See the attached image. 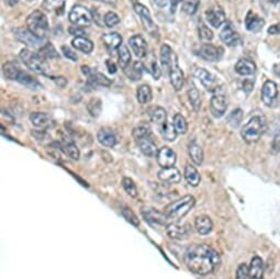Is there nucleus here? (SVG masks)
<instances>
[{
	"mask_svg": "<svg viewBox=\"0 0 280 279\" xmlns=\"http://www.w3.org/2000/svg\"><path fill=\"white\" fill-rule=\"evenodd\" d=\"M173 124L178 134H186L187 131H188V123H187V120L185 119L183 114H175Z\"/></svg>",
	"mask_w": 280,
	"mask_h": 279,
	"instance_id": "nucleus-43",
	"label": "nucleus"
},
{
	"mask_svg": "<svg viewBox=\"0 0 280 279\" xmlns=\"http://www.w3.org/2000/svg\"><path fill=\"white\" fill-rule=\"evenodd\" d=\"M169 79H171V84L175 91H179L183 89L184 83H185V77H184V73L182 69H180L177 61L174 63L173 67L171 68V72H169Z\"/></svg>",
	"mask_w": 280,
	"mask_h": 279,
	"instance_id": "nucleus-23",
	"label": "nucleus"
},
{
	"mask_svg": "<svg viewBox=\"0 0 280 279\" xmlns=\"http://www.w3.org/2000/svg\"><path fill=\"white\" fill-rule=\"evenodd\" d=\"M133 7H134V10H135V13L138 15L139 19H141L142 25L145 30H147L151 36H157V33H159V29H157L153 19H152L150 10L145 7L144 5L138 4V3L134 4Z\"/></svg>",
	"mask_w": 280,
	"mask_h": 279,
	"instance_id": "nucleus-8",
	"label": "nucleus"
},
{
	"mask_svg": "<svg viewBox=\"0 0 280 279\" xmlns=\"http://www.w3.org/2000/svg\"><path fill=\"white\" fill-rule=\"evenodd\" d=\"M21 71L20 65L17 62H7L3 66V74L6 79L16 80L19 72Z\"/></svg>",
	"mask_w": 280,
	"mask_h": 279,
	"instance_id": "nucleus-35",
	"label": "nucleus"
},
{
	"mask_svg": "<svg viewBox=\"0 0 280 279\" xmlns=\"http://www.w3.org/2000/svg\"><path fill=\"white\" fill-rule=\"evenodd\" d=\"M206 20L210 26L218 29L222 25H224L226 18H225L224 11L220 7H213L206 11Z\"/></svg>",
	"mask_w": 280,
	"mask_h": 279,
	"instance_id": "nucleus-18",
	"label": "nucleus"
},
{
	"mask_svg": "<svg viewBox=\"0 0 280 279\" xmlns=\"http://www.w3.org/2000/svg\"><path fill=\"white\" fill-rule=\"evenodd\" d=\"M184 177L186 179L187 184L191 186V187H197V186L200 184V180H201L199 172L197 171V168L195 166H192L190 164L186 165Z\"/></svg>",
	"mask_w": 280,
	"mask_h": 279,
	"instance_id": "nucleus-32",
	"label": "nucleus"
},
{
	"mask_svg": "<svg viewBox=\"0 0 280 279\" xmlns=\"http://www.w3.org/2000/svg\"><path fill=\"white\" fill-rule=\"evenodd\" d=\"M27 29L34 36L45 39L50 31V25L48 17L42 11L36 10L29 15L27 19Z\"/></svg>",
	"mask_w": 280,
	"mask_h": 279,
	"instance_id": "nucleus-5",
	"label": "nucleus"
},
{
	"mask_svg": "<svg viewBox=\"0 0 280 279\" xmlns=\"http://www.w3.org/2000/svg\"><path fill=\"white\" fill-rule=\"evenodd\" d=\"M81 72L87 76V86L89 87H96V86L109 87L112 84V81L107 76H104L103 74L99 73L97 71H93V69H91L88 66H81Z\"/></svg>",
	"mask_w": 280,
	"mask_h": 279,
	"instance_id": "nucleus-11",
	"label": "nucleus"
},
{
	"mask_svg": "<svg viewBox=\"0 0 280 279\" xmlns=\"http://www.w3.org/2000/svg\"><path fill=\"white\" fill-rule=\"evenodd\" d=\"M39 54L44 57L45 60H49V59H58L60 57V54L57 53V51L55 50L54 45L51 44L50 42H46L42 48H40V52Z\"/></svg>",
	"mask_w": 280,
	"mask_h": 279,
	"instance_id": "nucleus-44",
	"label": "nucleus"
},
{
	"mask_svg": "<svg viewBox=\"0 0 280 279\" xmlns=\"http://www.w3.org/2000/svg\"><path fill=\"white\" fill-rule=\"evenodd\" d=\"M184 261L190 271L205 276L218 268L221 264V257L215 249L207 244H195L187 248Z\"/></svg>",
	"mask_w": 280,
	"mask_h": 279,
	"instance_id": "nucleus-1",
	"label": "nucleus"
},
{
	"mask_svg": "<svg viewBox=\"0 0 280 279\" xmlns=\"http://www.w3.org/2000/svg\"><path fill=\"white\" fill-rule=\"evenodd\" d=\"M250 279H264V263L258 256H255L250 260L248 267Z\"/></svg>",
	"mask_w": 280,
	"mask_h": 279,
	"instance_id": "nucleus-30",
	"label": "nucleus"
},
{
	"mask_svg": "<svg viewBox=\"0 0 280 279\" xmlns=\"http://www.w3.org/2000/svg\"><path fill=\"white\" fill-rule=\"evenodd\" d=\"M161 133L163 138L167 142H174L178 135V133L175 130L174 124L169 123V122H165L164 124L161 125Z\"/></svg>",
	"mask_w": 280,
	"mask_h": 279,
	"instance_id": "nucleus-41",
	"label": "nucleus"
},
{
	"mask_svg": "<svg viewBox=\"0 0 280 279\" xmlns=\"http://www.w3.org/2000/svg\"><path fill=\"white\" fill-rule=\"evenodd\" d=\"M116 52H118V61H119L120 67L122 69H125L132 63L131 62V53H130L129 49H127L126 45L122 44Z\"/></svg>",
	"mask_w": 280,
	"mask_h": 279,
	"instance_id": "nucleus-39",
	"label": "nucleus"
},
{
	"mask_svg": "<svg viewBox=\"0 0 280 279\" xmlns=\"http://www.w3.org/2000/svg\"><path fill=\"white\" fill-rule=\"evenodd\" d=\"M144 69H145L144 64L142 62L136 61L131 63L129 66H127L125 69H123V72L125 74V76L130 80L137 81L142 78Z\"/></svg>",
	"mask_w": 280,
	"mask_h": 279,
	"instance_id": "nucleus-27",
	"label": "nucleus"
},
{
	"mask_svg": "<svg viewBox=\"0 0 280 279\" xmlns=\"http://www.w3.org/2000/svg\"><path fill=\"white\" fill-rule=\"evenodd\" d=\"M267 130V123L265 118L256 115L250 119L246 124L242 127L241 135L243 140L248 144H253L259 141V138Z\"/></svg>",
	"mask_w": 280,
	"mask_h": 279,
	"instance_id": "nucleus-2",
	"label": "nucleus"
},
{
	"mask_svg": "<svg viewBox=\"0 0 280 279\" xmlns=\"http://www.w3.org/2000/svg\"><path fill=\"white\" fill-rule=\"evenodd\" d=\"M147 71H149V73L153 76V78L155 80H159L160 77H161V75H162V71H161V68L159 66V64H157L156 60L155 59H152L151 62H150V65L148 66V69Z\"/></svg>",
	"mask_w": 280,
	"mask_h": 279,
	"instance_id": "nucleus-52",
	"label": "nucleus"
},
{
	"mask_svg": "<svg viewBox=\"0 0 280 279\" xmlns=\"http://www.w3.org/2000/svg\"><path fill=\"white\" fill-rule=\"evenodd\" d=\"M200 0H185L183 3V8L182 10L185 14L192 16L197 13L198 8H199Z\"/></svg>",
	"mask_w": 280,
	"mask_h": 279,
	"instance_id": "nucleus-46",
	"label": "nucleus"
},
{
	"mask_svg": "<svg viewBox=\"0 0 280 279\" xmlns=\"http://www.w3.org/2000/svg\"><path fill=\"white\" fill-rule=\"evenodd\" d=\"M29 2H32V0H29Z\"/></svg>",
	"mask_w": 280,
	"mask_h": 279,
	"instance_id": "nucleus-63",
	"label": "nucleus"
},
{
	"mask_svg": "<svg viewBox=\"0 0 280 279\" xmlns=\"http://www.w3.org/2000/svg\"><path fill=\"white\" fill-rule=\"evenodd\" d=\"M129 45L136 57L138 59H143V57L147 56L148 54V43L147 41L144 40L142 36H138L135 34L129 39Z\"/></svg>",
	"mask_w": 280,
	"mask_h": 279,
	"instance_id": "nucleus-17",
	"label": "nucleus"
},
{
	"mask_svg": "<svg viewBox=\"0 0 280 279\" xmlns=\"http://www.w3.org/2000/svg\"><path fill=\"white\" fill-rule=\"evenodd\" d=\"M106 65H107V67H108V71H109L110 74H115V73H116V65H115V64H114L112 61L107 60Z\"/></svg>",
	"mask_w": 280,
	"mask_h": 279,
	"instance_id": "nucleus-59",
	"label": "nucleus"
},
{
	"mask_svg": "<svg viewBox=\"0 0 280 279\" xmlns=\"http://www.w3.org/2000/svg\"><path fill=\"white\" fill-rule=\"evenodd\" d=\"M220 39L227 46H236L242 43V39L229 22L225 23L224 28L220 33Z\"/></svg>",
	"mask_w": 280,
	"mask_h": 279,
	"instance_id": "nucleus-15",
	"label": "nucleus"
},
{
	"mask_svg": "<svg viewBox=\"0 0 280 279\" xmlns=\"http://www.w3.org/2000/svg\"><path fill=\"white\" fill-rule=\"evenodd\" d=\"M152 3H153L156 7L159 8H165L166 6L171 3V0H152Z\"/></svg>",
	"mask_w": 280,
	"mask_h": 279,
	"instance_id": "nucleus-57",
	"label": "nucleus"
},
{
	"mask_svg": "<svg viewBox=\"0 0 280 279\" xmlns=\"http://www.w3.org/2000/svg\"><path fill=\"white\" fill-rule=\"evenodd\" d=\"M122 216L124 217V219L127 221V222H130L134 226L139 225V221L136 217V214L134 213L130 208H124L123 210H122Z\"/></svg>",
	"mask_w": 280,
	"mask_h": 279,
	"instance_id": "nucleus-53",
	"label": "nucleus"
},
{
	"mask_svg": "<svg viewBox=\"0 0 280 279\" xmlns=\"http://www.w3.org/2000/svg\"><path fill=\"white\" fill-rule=\"evenodd\" d=\"M235 72L241 76H252L256 73L255 63L247 59H240L234 66Z\"/></svg>",
	"mask_w": 280,
	"mask_h": 279,
	"instance_id": "nucleus-25",
	"label": "nucleus"
},
{
	"mask_svg": "<svg viewBox=\"0 0 280 279\" xmlns=\"http://www.w3.org/2000/svg\"><path fill=\"white\" fill-rule=\"evenodd\" d=\"M61 150L67 156H69V158L75 160V161L79 160V158H80V151L73 142L65 141V142L61 143Z\"/></svg>",
	"mask_w": 280,
	"mask_h": 279,
	"instance_id": "nucleus-42",
	"label": "nucleus"
},
{
	"mask_svg": "<svg viewBox=\"0 0 280 279\" xmlns=\"http://www.w3.org/2000/svg\"><path fill=\"white\" fill-rule=\"evenodd\" d=\"M199 38L205 42H209L213 39L212 31L203 22L199 23Z\"/></svg>",
	"mask_w": 280,
	"mask_h": 279,
	"instance_id": "nucleus-51",
	"label": "nucleus"
},
{
	"mask_svg": "<svg viewBox=\"0 0 280 279\" xmlns=\"http://www.w3.org/2000/svg\"><path fill=\"white\" fill-rule=\"evenodd\" d=\"M98 142L106 148H113L116 144V137L115 134L112 132V130L103 127L100 129L97 134Z\"/></svg>",
	"mask_w": 280,
	"mask_h": 279,
	"instance_id": "nucleus-29",
	"label": "nucleus"
},
{
	"mask_svg": "<svg viewBox=\"0 0 280 279\" xmlns=\"http://www.w3.org/2000/svg\"><path fill=\"white\" fill-rule=\"evenodd\" d=\"M62 52H63V54H64V56L66 57V59L71 60L73 62L78 61V56H77V54H76V52H74L72 49H69L68 46L63 45L62 46Z\"/></svg>",
	"mask_w": 280,
	"mask_h": 279,
	"instance_id": "nucleus-55",
	"label": "nucleus"
},
{
	"mask_svg": "<svg viewBox=\"0 0 280 279\" xmlns=\"http://www.w3.org/2000/svg\"><path fill=\"white\" fill-rule=\"evenodd\" d=\"M136 98L137 101L142 104L149 103L153 99V92H152V88L150 85H141L136 90Z\"/></svg>",
	"mask_w": 280,
	"mask_h": 279,
	"instance_id": "nucleus-38",
	"label": "nucleus"
},
{
	"mask_svg": "<svg viewBox=\"0 0 280 279\" xmlns=\"http://www.w3.org/2000/svg\"><path fill=\"white\" fill-rule=\"evenodd\" d=\"M16 80L18 81V83L22 84L23 86L28 87V88H30V89H39V88H42V87H43L36 77H33L32 75H30L28 72L23 71L22 68H21V71L19 72L18 76H17Z\"/></svg>",
	"mask_w": 280,
	"mask_h": 279,
	"instance_id": "nucleus-26",
	"label": "nucleus"
},
{
	"mask_svg": "<svg viewBox=\"0 0 280 279\" xmlns=\"http://www.w3.org/2000/svg\"><path fill=\"white\" fill-rule=\"evenodd\" d=\"M122 186H123V189L125 190V193L129 195L132 198H136L137 197V188L135 184H134L133 180L131 178L124 177L122 180Z\"/></svg>",
	"mask_w": 280,
	"mask_h": 279,
	"instance_id": "nucleus-47",
	"label": "nucleus"
},
{
	"mask_svg": "<svg viewBox=\"0 0 280 279\" xmlns=\"http://www.w3.org/2000/svg\"><path fill=\"white\" fill-rule=\"evenodd\" d=\"M195 77L200 80V83L203 85L208 90H217L218 89V78L214 76L212 73L208 72L205 68H196L194 72Z\"/></svg>",
	"mask_w": 280,
	"mask_h": 279,
	"instance_id": "nucleus-12",
	"label": "nucleus"
},
{
	"mask_svg": "<svg viewBox=\"0 0 280 279\" xmlns=\"http://www.w3.org/2000/svg\"><path fill=\"white\" fill-rule=\"evenodd\" d=\"M278 87L275 81L267 80L261 88V101L267 107H275L278 102Z\"/></svg>",
	"mask_w": 280,
	"mask_h": 279,
	"instance_id": "nucleus-10",
	"label": "nucleus"
},
{
	"mask_svg": "<svg viewBox=\"0 0 280 279\" xmlns=\"http://www.w3.org/2000/svg\"><path fill=\"white\" fill-rule=\"evenodd\" d=\"M195 205H196L195 197L188 195L183 197V198L173 201L172 203H169L168 206H166L164 212L167 214V217L169 219L179 220L184 218L186 214L194 208Z\"/></svg>",
	"mask_w": 280,
	"mask_h": 279,
	"instance_id": "nucleus-3",
	"label": "nucleus"
},
{
	"mask_svg": "<svg viewBox=\"0 0 280 279\" xmlns=\"http://www.w3.org/2000/svg\"><path fill=\"white\" fill-rule=\"evenodd\" d=\"M210 110L214 118L223 117L227 110V100L226 97L222 94H215L212 96L210 101Z\"/></svg>",
	"mask_w": 280,
	"mask_h": 279,
	"instance_id": "nucleus-13",
	"label": "nucleus"
},
{
	"mask_svg": "<svg viewBox=\"0 0 280 279\" xmlns=\"http://www.w3.org/2000/svg\"><path fill=\"white\" fill-rule=\"evenodd\" d=\"M166 232L168 236L173 240L183 241L188 237L189 231L188 228H186V225L180 224L177 222H172L166 226Z\"/></svg>",
	"mask_w": 280,
	"mask_h": 279,
	"instance_id": "nucleus-21",
	"label": "nucleus"
},
{
	"mask_svg": "<svg viewBox=\"0 0 280 279\" xmlns=\"http://www.w3.org/2000/svg\"><path fill=\"white\" fill-rule=\"evenodd\" d=\"M132 135H133L134 138H135V141H137V140H139V138L151 136L152 135V132H151L150 126H148V125H138V126L134 127V129H133Z\"/></svg>",
	"mask_w": 280,
	"mask_h": 279,
	"instance_id": "nucleus-49",
	"label": "nucleus"
},
{
	"mask_svg": "<svg viewBox=\"0 0 280 279\" xmlns=\"http://www.w3.org/2000/svg\"><path fill=\"white\" fill-rule=\"evenodd\" d=\"M188 153L191 161L195 163L196 165H201L203 162V150L199 144L196 142H191L188 145Z\"/></svg>",
	"mask_w": 280,
	"mask_h": 279,
	"instance_id": "nucleus-36",
	"label": "nucleus"
},
{
	"mask_svg": "<svg viewBox=\"0 0 280 279\" xmlns=\"http://www.w3.org/2000/svg\"><path fill=\"white\" fill-rule=\"evenodd\" d=\"M68 19L71 21L74 26L77 27H89L92 22V14L90 13V10L87 9L84 6H74L72 8L71 13L68 15Z\"/></svg>",
	"mask_w": 280,
	"mask_h": 279,
	"instance_id": "nucleus-6",
	"label": "nucleus"
},
{
	"mask_svg": "<svg viewBox=\"0 0 280 279\" xmlns=\"http://www.w3.org/2000/svg\"><path fill=\"white\" fill-rule=\"evenodd\" d=\"M235 279H250L248 266L246 264H241L238 266L236 270V278Z\"/></svg>",
	"mask_w": 280,
	"mask_h": 279,
	"instance_id": "nucleus-54",
	"label": "nucleus"
},
{
	"mask_svg": "<svg viewBox=\"0 0 280 279\" xmlns=\"http://www.w3.org/2000/svg\"><path fill=\"white\" fill-rule=\"evenodd\" d=\"M20 59L23 62V64L33 73L39 75H48V63H46V60L44 57L41 56L39 53L32 52L29 49H23L20 52Z\"/></svg>",
	"mask_w": 280,
	"mask_h": 279,
	"instance_id": "nucleus-4",
	"label": "nucleus"
},
{
	"mask_svg": "<svg viewBox=\"0 0 280 279\" xmlns=\"http://www.w3.org/2000/svg\"><path fill=\"white\" fill-rule=\"evenodd\" d=\"M72 45L76 50L83 52L85 54H90L93 51V43L85 37H75L72 41Z\"/></svg>",
	"mask_w": 280,
	"mask_h": 279,
	"instance_id": "nucleus-34",
	"label": "nucleus"
},
{
	"mask_svg": "<svg viewBox=\"0 0 280 279\" xmlns=\"http://www.w3.org/2000/svg\"><path fill=\"white\" fill-rule=\"evenodd\" d=\"M243 119V111L241 109H235L230 113L229 117H227V123H229L232 127H237L240 125Z\"/></svg>",
	"mask_w": 280,
	"mask_h": 279,
	"instance_id": "nucleus-48",
	"label": "nucleus"
},
{
	"mask_svg": "<svg viewBox=\"0 0 280 279\" xmlns=\"http://www.w3.org/2000/svg\"><path fill=\"white\" fill-rule=\"evenodd\" d=\"M160 60L162 64V68L164 69V71L168 72L169 74L174 63L177 61V57L175 55L171 46L167 44H163L161 46V51H160Z\"/></svg>",
	"mask_w": 280,
	"mask_h": 279,
	"instance_id": "nucleus-16",
	"label": "nucleus"
},
{
	"mask_svg": "<svg viewBox=\"0 0 280 279\" xmlns=\"http://www.w3.org/2000/svg\"><path fill=\"white\" fill-rule=\"evenodd\" d=\"M157 163L162 168H167V167H174L175 163L177 161V155L175 153V151L172 150L168 147H164L160 149L159 153L156 156Z\"/></svg>",
	"mask_w": 280,
	"mask_h": 279,
	"instance_id": "nucleus-14",
	"label": "nucleus"
},
{
	"mask_svg": "<svg viewBox=\"0 0 280 279\" xmlns=\"http://www.w3.org/2000/svg\"><path fill=\"white\" fill-rule=\"evenodd\" d=\"M195 228L200 235H207L212 231V220L208 216H199L195 221Z\"/></svg>",
	"mask_w": 280,
	"mask_h": 279,
	"instance_id": "nucleus-31",
	"label": "nucleus"
},
{
	"mask_svg": "<svg viewBox=\"0 0 280 279\" xmlns=\"http://www.w3.org/2000/svg\"><path fill=\"white\" fill-rule=\"evenodd\" d=\"M30 121L32 124L37 127H41V129H46L49 127L52 123V119L50 114L45 112H33L30 115Z\"/></svg>",
	"mask_w": 280,
	"mask_h": 279,
	"instance_id": "nucleus-33",
	"label": "nucleus"
},
{
	"mask_svg": "<svg viewBox=\"0 0 280 279\" xmlns=\"http://www.w3.org/2000/svg\"><path fill=\"white\" fill-rule=\"evenodd\" d=\"M14 33L17 41L30 46V48H42V46L46 43L45 39L34 36L32 32L28 30V29L18 28L16 29V30H14Z\"/></svg>",
	"mask_w": 280,
	"mask_h": 279,
	"instance_id": "nucleus-7",
	"label": "nucleus"
},
{
	"mask_svg": "<svg viewBox=\"0 0 280 279\" xmlns=\"http://www.w3.org/2000/svg\"><path fill=\"white\" fill-rule=\"evenodd\" d=\"M80 28L81 27L74 26L69 29V32H71V34H73V36H75V37H81V34H84V31L80 30Z\"/></svg>",
	"mask_w": 280,
	"mask_h": 279,
	"instance_id": "nucleus-56",
	"label": "nucleus"
},
{
	"mask_svg": "<svg viewBox=\"0 0 280 279\" xmlns=\"http://www.w3.org/2000/svg\"><path fill=\"white\" fill-rule=\"evenodd\" d=\"M224 54V50L221 46H215L210 43H205L200 46L198 50L197 55L200 59L208 61V62H219Z\"/></svg>",
	"mask_w": 280,
	"mask_h": 279,
	"instance_id": "nucleus-9",
	"label": "nucleus"
},
{
	"mask_svg": "<svg viewBox=\"0 0 280 279\" xmlns=\"http://www.w3.org/2000/svg\"><path fill=\"white\" fill-rule=\"evenodd\" d=\"M245 26L249 32H259L265 26V20L259 16L254 14L253 11H248L245 18Z\"/></svg>",
	"mask_w": 280,
	"mask_h": 279,
	"instance_id": "nucleus-24",
	"label": "nucleus"
},
{
	"mask_svg": "<svg viewBox=\"0 0 280 279\" xmlns=\"http://www.w3.org/2000/svg\"><path fill=\"white\" fill-rule=\"evenodd\" d=\"M187 95H188V99L191 103L192 109L195 110L196 112H198L201 108V96L200 92L196 88V86L194 84H191L187 91Z\"/></svg>",
	"mask_w": 280,
	"mask_h": 279,
	"instance_id": "nucleus-37",
	"label": "nucleus"
},
{
	"mask_svg": "<svg viewBox=\"0 0 280 279\" xmlns=\"http://www.w3.org/2000/svg\"><path fill=\"white\" fill-rule=\"evenodd\" d=\"M159 179L161 182L165 184H178L182 180V174L177 170L176 167H167L162 168V170L157 174Z\"/></svg>",
	"mask_w": 280,
	"mask_h": 279,
	"instance_id": "nucleus-19",
	"label": "nucleus"
},
{
	"mask_svg": "<svg viewBox=\"0 0 280 279\" xmlns=\"http://www.w3.org/2000/svg\"><path fill=\"white\" fill-rule=\"evenodd\" d=\"M150 117H151V121L153 122V123L159 124V125H163L167 120V113H166L164 108L155 107V108L152 109Z\"/></svg>",
	"mask_w": 280,
	"mask_h": 279,
	"instance_id": "nucleus-40",
	"label": "nucleus"
},
{
	"mask_svg": "<svg viewBox=\"0 0 280 279\" xmlns=\"http://www.w3.org/2000/svg\"><path fill=\"white\" fill-rule=\"evenodd\" d=\"M136 143L139 150H141V152L145 156H148V158H155V156H157V153H159L160 150L157 149V145L154 142V140L152 138V135L139 138L137 140Z\"/></svg>",
	"mask_w": 280,
	"mask_h": 279,
	"instance_id": "nucleus-22",
	"label": "nucleus"
},
{
	"mask_svg": "<svg viewBox=\"0 0 280 279\" xmlns=\"http://www.w3.org/2000/svg\"><path fill=\"white\" fill-rule=\"evenodd\" d=\"M103 21H104V25H106V27L113 28L120 23V17L115 13H113V11H109V13L104 15Z\"/></svg>",
	"mask_w": 280,
	"mask_h": 279,
	"instance_id": "nucleus-50",
	"label": "nucleus"
},
{
	"mask_svg": "<svg viewBox=\"0 0 280 279\" xmlns=\"http://www.w3.org/2000/svg\"><path fill=\"white\" fill-rule=\"evenodd\" d=\"M87 109H88V111L92 117L97 118L98 115L101 113L102 102L100 99H98V98H92V99L88 102V104H87Z\"/></svg>",
	"mask_w": 280,
	"mask_h": 279,
	"instance_id": "nucleus-45",
	"label": "nucleus"
},
{
	"mask_svg": "<svg viewBox=\"0 0 280 279\" xmlns=\"http://www.w3.org/2000/svg\"><path fill=\"white\" fill-rule=\"evenodd\" d=\"M268 33L271 34V36H276V34H280V23H278V25H273V26L269 27V29H268Z\"/></svg>",
	"mask_w": 280,
	"mask_h": 279,
	"instance_id": "nucleus-58",
	"label": "nucleus"
},
{
	"mask_svg": "<svg viewBox=\"0 0 280 279\" xmlns=\"http://www.w3.org/2000/svg\"><path fill=\"white\" fill-rule=\"evenodd\" d=\"M142 213H143L145 220L149 221L151 224L166 225V226L169 224V223H167L169 218L167 217V214L165 212L157 211V210H155V209H147V210H143Z\"/></svg>",
	"mask_w": 280,
	"mask_h": 279,
	"instance_id": "nucleus-20",
	"label": "nucleus"
},
{
	"mask_svg": "<svg viewBox=\"0 0 280 279\" xmlns=\"http://www.w3.org/2000/svg\"><path fill=\"white\" fill-rule=\"evenodd\" d=\"M185 0H171V7H172V13H175L176 11V8H177V6L180 4V3H184Z\"/></svg>",
	"mask_w": 280,
	"mask_h": 279,
	"instance_id": "nucleus-60",
	"label": "nucleus"
},
{
	"mask_svg": "<svg viewBox=\"0 0 280 279\" xmlns=\"http://www.w3.org/2000/svg\"><path fill=\"white\" fill-rule=\"evenodd\" d=\"M101 39L104 46H106L109 52H113L115 50L118 51V49L122 45V37L116 32L103 34Z\"/></svg>",
	"mask_w": 280,
	"mask_h": 279,
	"instance_id": "nucleus-28",
	"label": "nucleus"
},
{
	"mask_svg": "<svg viewBox=\"0 0 280 279\" xmlns=\"http://www.w3.org/2000/svg\"><path fill=\"white\" fill-rule=\"evenodd\" d=\"M273 72H275V74L277 75V76L280 77V64H279V65L273 66Z\"/></svg>",
	"mask_w": 280,
	"mask_h": 279,
	"instance_id": "nucleus-62",
	"label": "nucleus"
},
{
	"mask_svg": "<svg viewBox=\"0 0 280 279\" xmlns=\"http://www.w3.org/2000/svg\"><path fill=\"white\" fill-rule=\"evenodd\" d=\"M18 3H19V0H6V4H8L10 7H14V6Z\"/></svg>",
	"mask_w": 280,
	"mask_h": 279,
	"instance_id": "nucleus-61",
	"label": "nucleus"
}]
</instances>
